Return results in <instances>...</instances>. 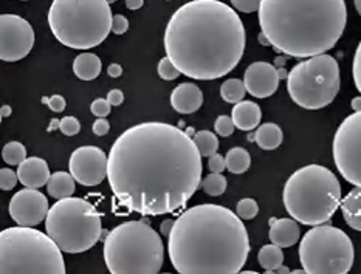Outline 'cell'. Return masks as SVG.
<instances>
[{"instance_id":"cell-10","label":"cell","mask_w":361,"mask_h":274,"mask_svg":"<svg viewBox=\"0 0 361 274\" xmlns=\"http://www.w3.org/2000/svg\"><path fill=\"white\" fill-rule=\"evenodd\" d=\"M287 90L293 103L309 111L327 107L340 92V66L327 53L296 64L288 72Z\"/></svg>"},{"instance_id":"cell-56","label":"cell","mask_w":361,"mask_h":274,"mask_svg":"<svg viewBox=\"0 0 361 274\" xmlns=\"http://www.w3.org/2000/svg\"><path fill=\"white\" fill-rule=\"evenodd\" d=\"M107 2H109V4H111V5H112V4H115V2H116V0H107Z\"/></svg>"},{"instance_id":"cell-19","label":"cell","mask_w":361,"mask_h":274,"mask_svg":"<svg viewBox=\"0 0 361 274\" xmlns=\"http://www.w3.org/2000/svg\"><path fill=\"white\" fill-rule=\"evenodd\" d=\"M300 226L296 220L292 218H276L270 225V240L271 244L278 245L281 248H290L293 247L298 240H300Z\"/></svg>"},{"instance_id":"cell-13","label":"cell","mask_w":361,"mask_h":274,"mask_svg":"<svg viewBox=\"0 0 361 274\" xmlns=\"http://www.w3.org/2000/svg\"><path fill=\"white\" fill-rule=\"evenodd\" d=\"M35 45V31L18 14L0 15V59L16 62L28 56Z\"/></svg>"},{"instance_id":"cell-20","label":"cell","mask_w":361,"mask_h":274,"mask_svg":"<svg viewBox=\"0 0 361 274\" xmlns=\"http://www.w3.org/2000/svg\"><path fill=\"white\" fill-rule=\"evenodd\" d=\"M231 118L238 129L248 132L259 126V123L262 120V111L253 101H240L234 106Z\"/></svg>"},{"instance_id":"cell-49","label":"cell","mask_w":361,"mask_h":274,"mask_svg":"<svg viewBox=\"0 0 361 274\" xmlns=\"http://www.w3.org/2000/svg\"><path fill=\"white\" fill-rule=\"evenodd\" d=\"M259 42H261L262 45H271L270 44V41H269V37H267L262 31H261V35H259Z\"/></svg>"},{"instance_id":"cell-11","label":"cell","mask_w":361,"mask_h":274,"mask_svg":"<svg viewBox=\"0 0 361 274\" xmlns=\"http://www.w3.org/2000/svg\"><path fill=\"white\" fill-rule=\"evenodd\" d=\"M355 249L350 237L331 225H317L305 232L300 245V261L309 274H348Z\"/></svg>"},{"instance_id":"cell-45","label":"cell","mask_w":361,"mask_h":274,"mask_svg":"<svg viewBox=\"0 0 361 274\" xmlns=\"http://www.w3.org/2000/svg\"><path fill=\"white\" fill-rule=\"evenodd\" d=\"M107 73L111 77H120L123 75V67L120 64H111L107 68Z\"/></svg>"},{"instance_id":"cell-8","label":"cell","mask_w":361,"mask_h":274,"mask_svg":"<svg viewBox=\"0 0 361 274\" xmlns=\"http://www.w3.org/2000/svg\"><path fill=\"white\" fill-rule=\"evenodd\" d=\"M0 273L64 274L62 249L49 234L31 226L4 230L0 232Z\"/></svg>"},{"instance_id":"cell-5","label":"cell","mask_w":361,"mask_h":274,"mask_svg":"<svg viewBox=\"0 0 361 274\" xmlns=\"http://www.w3.org/2000/svg\"><path fill=\"white\" fill-rule=\"evenodd\" d=\"M282 200L296 222L309 226L323 225L341 205V185L331 169L309 164L288 177Z\"/></svg>"},{"instance_id":"cell-2","label":"cell","mask_w":361,"mask_h":274,"mask_svg":"<svg viewBox=\"0 0 361 274\" xmlns=\"http://www.w3.org/2000/svg\"><path fill=\"white\" fill-rule=\"evenodd\" d=\"M239 14L219 0H191L172 14L164 30L166 56L182 75L213 81L233 72L245 51Z\"/></svg>"},{"instance_id":"cell-3","label":"cell","mask_w":361,"mask_h":274,"mask_svg":"<svg viewBox=\"0 0 361 274\" xmlns=\"http://www.w3.org/2000/svg\"><path fill=\"white\" fill-rule=\"evenodd\" d=\"M168 239L171 263L180 274H236L250 254L242 218L213 203L186 209Z\"/></svg>"},{"instance_id":"cell-28","label":"cell","mask_w":361,"mask_h":274,"mask_svg":"<svg viewBox=\"0 0 361 274\" xmlns=\"http://www.w3.org/2000/svg\"><path fill=\"white\" fill-rule=\"evenodd\" d=\"M194 143L197 146L202 156L214 155L219 151V138L209 130H200L194 135Z\"/></svg>"},{"instance_id":"cell-1","label":"cell","mask_w":361,"mask_h":274,"mask_svg":"<svg viewBox=\"0 0 361 274\" xmlns=\"http://www.w3.org/2000/svg\"><path fill=\"white\" fill-rule=\"evenodd\" d=\"M107 180L116 201L133 213H176L202 185V155L182 127L141 123L115 139Z\"/></svg>"},{"instance_id":"cell-35","label":"cell","mask_w":361,"mask_h":274,"mask_svg":"<svg viewBox=\"0 0 361 274\" xmlns=\"http://www.w3.org/2000/svg\"><path fill=\"white\" fill-rule=\"evenodd\" d=\"M18 182H19L18 172H14L8 168L0 169V189L11 191L13 187L18 185Z\"/></svg>"},{"instance_id":"cell-30","label":"cell","mask_w":361,"mask_h":274,"mask_svg":"<svg viewBox=\"0 0 361 274\" xmlns=\"http://www.w3.org/2000/svg\"><path fill=\"white\" fill-rule=\"evenodd\" d=\"M202 189L208 195L213 197H219L226 191V178L221 174V172H211L209 175L202 182Z\"/></svg>"},{"instance_id":"cell-34","label":"cell","mask_w":361,"mask_h":274,"mask_svg":"<svg viewBox=\"0 0 361 274\" xmlns=\"http://www.w3.org/2000/svg\"><path fill=\"white\" fill-rule=\"evenodd\" d=\"M234 127H236V124H234L233 118L228 115H221L214 123V129H216V134L221 135V137H230L233 135Z\"/></svg>"},{"instance_id":"cell-23","label":"cell","mask_w":361,"mask_h":274,"mask_svg":"<svg viewBox=\"0 0 361 274\" xmlns=\"http://www.w3.org/2000/svg\"><path fill=\"white\" fill-rule=\"evenodd\" d=\"M101 59L93 53H81L73 61V73L82 81L97 80L101 73Z\"/></svg>"},{"instance_id":"cell-55","label":"cell","mask_w":361,"mask_h":274,"mask_svg":"<svg viewBox=\"0 0 361 274\" xmlns=\"http://www.w3.org/2000/svg\"><path fill=\"white\" fill-rule=\"evenodd\" d=\"M293 274H301V273H305V270L302 268V270H295V271H292Z\"/></svg>"},{"instance_id":"cell-47","label":"cell","mask_w":361,"mask_h":274,"mask_svg":"<svg viewBox=\"0 0 361 274\" xmlns=\"http://www.w3.org/2000/svg\"><path fill=\"white\" fill-rule=\"evenodd\" d=\"M350 106H352V111L360 112V111H361V96H357V98L352 99Z\"/></svg>"},{"instance_id":"cell-26","label":"cell","mask_w":361,"mask_h":274,"mask_svg":"<svg viewBox=\"0 0 361 274\" xmlns=\"http://www.w3.org/2000/svg\"><path fill=\"white\" fill-rule=\"evenodd\" d=\"M226 161V169H228L231 174H243L250 169L251 164V156L247 149L243 147H233L225 155Z\"/></svg>"},{"instance_id":"cell-31","label":"cell","mask_w":361,"mask_h":274,"mask_svg":"<svg viewBox=\"0 0 361 274\" xmlns=\"http://www.w3.org/2000/svg\"><path fill=\"white\" fill-rule=\"evenodd\" d=\"M157 72H159V76L164 81H174L180 75H182V72H180L178 67L171 61L169 56L160 59Z\"/></svg>"},{"instance_id":"cell-15","label":"cell","mask_w":361,"mask_h":274,"mask_svg":"<svg viewBox=\"0 0 361 274\" xmlns=\"http://www.w3.org/2000/svg\"><path fill=\"white\" fill-rule=\"evenodd\" d=\"M8 209H10V216L16 223L35 228L49 216L50 206L49 200L41 191L35 189V187H25V189L14 194Z\"/></svg>"},{"instance_id":"cell-37","label":"cell","mask_w":361,"mask_h":274,"mask_svg":"<svg viewBox=\"0 0 361 274\" xmlns=\"http://www.w3.org/2000/svg\"><path fill=\"white\" fill-rule=\"evenodd\" d=\"M90 111L93 115L98 116V118H106V116L112 111V104L104 98H98L92 103Z\"/></svg>"},{"instance_id":"cell-14","label":"cell","mask_w":361,"mask_h":274,"mask_svg":"<svg viewBox=\"0 0 361 274\" xmlns=\"http://www.w3.org/2000/svg\"><path fill=\"white\" fill-rule=\"evenodd\" d=\"M109 156L97 146L78 147L70 156V174L82 186H98L107 175Z\"/></svg>"},{"instance_id":"cell-29","label":"cell","mask_w":361,"mask_h":274,"mask_svg":"<svg viewBox=\"0 0 361 274\" xmlns=\"http://www.w3.org/2000/svg\"><path fill=\"white\" fill-rule=\"evenodd\" d=\"M2 158L5 163L11 164V166H19L27 158V149L19 141H11V143L5 144L2 151Z\"/></svg>"},{"instance_id":"cell-9","label":"cell","mask_w":361,"mask_h":274,"mask_svg":"<svg viewBox=\"0 0 361 274\" xmlns=\"http://www.w3.org/2000/svg\"><path fill=\"white\" fill-rule=\"evenodd\" d=\"M47 234L64 253L78 254L95 247L103 237L101 216L84 199H59L45 218Z\"/></svg>"},{"instance_id":"cell-41","label":"cell","mask_w":361,"mask_h":274,"mask_svg":"<svg viewBox=\"0 0 361 274\" xmlns=\"http://www.w3.org/2000/svg\"><path fill=\"white\" fill-rule=\"evenodd\" d=\"M208 168L211 172H224L226 169V161H225V156H222L221 154H214L209 156L208 160Z\"/></svg>"},{"instance_id":"cell-16","label":"cell","mask_w":361,"mask_h":274,"mask_svg":"<svg viewBox=\"0 0 361 274\" xmlns=\"http://www.w3.org/2000/svg\"><path fill=\"white\" fill-rule=\"evenodd\" d=\"M278 68L269 62L257 61L248 66L243 75V84L251 96L264 99L271 96L279 85Z\"/></svg>"},{"instance_id":"cell-18","label":"cell","mask_w":361,"mask_h":274,"mask_svg":"<svg viewBox=\"0 0 361 274\" xmlns=\"http://www.w3.org/2000/svg\"><path fill=\"white\" fill-rule=\"evenodd\" d=\"M203 104L202 90L191 82L180 84L171 93V106L176 112L190 115L197 112Z\"/></svg>"},{"instance_id":"cell-27","label":"cell","mask_w":361,"mask_h":274,"mask_svg":"<svg viewBox=\"0 0 361 274\" xmlns=\"http://www.w3.org/2000/svg\"><path fill=\"white\" fill-rule=\"evenodd\" d=\"M247 87L240 80H226L221 85V96L225 103L238 104L245 98Z\"/></svg>"},{"instance_id":"cell-48","label":"cell","mask_w":361,"mask_h":274,"mask_svg":"<svg viewBox=\"0 0 361 274\" xmlns=\"http://www.w3.org/2000/svg\"><path fill=\"white\" fill-rule=\"evenodd\" d=\"M11 115V107L10 106H2V108H0V116H2V118H6V116H10Z\"/></svg>"},{"instance_id":"cell-4","label":"cell","mask_w":361,"mask_h":274,"mask_svg":"<svg viewBox=\"0 0 361 274\" xmlns=\"http://www.w3.org/2000/svg\"><path fill=\"white\" fill-rule=\"evenodd\" d=\"M348 23L344 0H262L259 25L271 46L292 58L332 50Z\"/></svg>"},{"instance_id":"cell-44","label":"cell","mask_w":361,"mask_h":274,"mask_svg":"<svg viewBox=\"0 0 361 274\" xmlns=\"http://www.w3.org/2000/svg\"><path fill=\"white\" fill-rule=\"evenodd\" d=\"M174 223H176V220H164V222L160 225V234H161V236L169 237V234H171L172 228H174Z\"/></svg>"},{"instance_id":"cell-21","label":"cell","mask_w":361,"mask_h":274,"mask_svg":"<svg viewBox=\"0 0 361 274\" xmlns=\"http://www.w3.org/2000/svg\"><path fill=\"white\" fill-rule=\"evenodd\" d=\"M341 213L352 230L361 231V186H355L341 200Z\"/></svg>"},{"instance_id":"cell-22","label":"cell","mask_w":361,"mask_h":274,"mask_svg":"<svg viewBox=\"0 0 361 274\" xmlns=\"http://www.w3.org/2000/svg\"><path fill=\"white\" fill-rule=\"evenodd\" d=\"M75 177L68 172H62L58 170L50 177L49 183H47V192H49L50 197L53 199H66V197H72L76 186H75Z\"/></svg>"},{"instance_id":"cell-40","label":"cell","mask_w":361,"mask_h":274,"mask_svg":"<svg viewBox=\"0 0 361 274\" xmlns=\"http://www.w3.org/2000/svg\"><path fill=\"white\" fill-rule=\"evenodd\" d=\"M128 30H129L128 18H124L123 14H115L112 20V33L120 36V35H124Z\"/></svg>"},{"instance_id":"cell-36","label":"cell","mask_w":361,"mask_h":274,"mask_svg":"<svg viewBox=\"0 0 361 274\" xmlns=\"http://www.w3.org/2000/svg\"><path fill=\"white\" fill-rule=\"evenodd\" d=\"M262 0H231V5L234 10L240 13H255L259 11V6H261Z\"/></svg>"},{"instance_id":"cell-53","label":"cell","mask_w":361,"mask_h":274,"mask_svg":"<svg viewBox=\"0 0 361 274\" xmlns=\"http://www.w3.org/2000/svg\"><path fill=\"white\" fill-rule=\"evenodd\" d=\"M276 273H292L287 267H284V265H281V267L276 270Z\"/></svg>"},{"instance_id":"cell-7","label":"cell","mask_w":361,"mask_h":274,"mask_svg":"<svg viewBox=\"0 0 361 274\" xmlns=\"http://www.w3.org/2000/svg\"><path fill=\"white\" fill-rule=\"evenodd\" d=\"M163 257L160 234L146 220L121 223L104 239V262L112 274H157Z\"/></svg>"},{"instance_id":"cell-51","label":"cell","mask_w":361,"mask_h":274,"mask_svg":"<svg viewBox=\"0 0 361 274\" xmlns=\"http://www.w3.org/2000/svg\"><path fill=\"white\" fill-rule=\"evenodd\" d=\"M286 61H287V58H276V66L282 67L286 64Z\"/></svg>"},{"instance_id":"cell-6","label":"cell","mask_w":361,"mask_h":274,"mask_svg":"<svg viewBox=\"0 0 361 274\" xmlns=\"http://www.w3.org/2000/svg\"><path fill=\"white\" fill-rule=\"evenodd\" d=\"M114 14L107 0H53L49 25L58 41L75 50L103 44L112 31Z\"/></svg>"},{"instance_id":"cell-43","label":"cell","mask_w":361,"mask_h":274,"mask_svg":"<svg viewBox=\"0 0 361 274\" xmlns=\"http://www.w3.org/2000/svg\"><path fill=\"white\" fill-rule=\"evenodd\" d=\"M107 101H109V103H111L112 106L118 107V106H121V104H123V101H124V93H123L120 89H114V90L109 92Z\"/></svg>"},{"instance_id":"cell-33","label":"cell","mask_w":361,"mask_h":274,"mask_svg":"<svg viewBox=\"0 0 361 274\" xmlns=\"http://www.w3.org/2000/svg\"><path fill=\"white\" fill-rule=\"evenodd\" d=\"M59 130L64 134L66 137H75L80 134L81 130V123L75 116H64L59 121Z\"/></svg>"},{"instance_id":"cell-50","label":"cell","mask_w":361,"mask_h":274,"mask_svg":"<svg viewBox=\"0 0 361 274\" xmlns=\"http://www.w3.org/2000/svg\"><path fill=\"white\" fill-rule=\"evenodd\" d=\"M278 75H279V77H281V80H287V77H288V72H287V70L286 68H278Z\"/></svg>"},{"instance_id":"cell-39","label":"cell","mask_w":361,"mask_h":274,"mask_svg":"<svg viewBox=\"0 0 361 274\" xmlns=\"http://www.w3.org/2000/svg\"><path fill=\"white\" fill-rule=\"evenodd\" d=\"M42 104H47L50 107V111L51 112H56V113H61V112H64V108H66V106H67V103H66V99L62 98L61 95H53V96H50V98H42Z\"/></svg>"},{"instance_id":"cell-24","label":"cell","mask_w":361,"mask_h":274,"mask_svg":"<svg viewBox=\"0 0 361 274\" xmlns=\"http://www.w3.org/2000/svg\"><path fill=\"white\" fill-rule=\"evenodd\" d=\"M256 144L264 149V151H274L278 149L282 141H284V134L282 129L274 123H265L262 126H259L255 134Z\"/></svg>"},{"instance_id":"cell-46","label":"cell","mask_w":361,"mask_h":274,"mask_svg":"<svg viewBox=\"0 0 361 274\" xmlns=\"http://www.w3.org/2000/svg\"><path fill=\"white\" fill-rule=\"evenodd\" d=\"M145 0H126V6L129 8V10H140L141 6H143Z\"/></svg>"},{"instance_id":"cell-25","label":"cell","mask_w":361,"mask_h":274,"mask_svg":"<svg viewBox=\"0 0 361 274\" xmlns=\"http://www.w3.org/2000/svg\"><path fill=\"white\" fill-rule=\"evenodd\" d=\"M257 261L267 273H276V270L284 263V253H282V248L278 245H265L259 251Z\"/></svg>"},{"instance_id":"cell-32","label":"cell","mask_w":361,"mask_h":274,"mask_svg":"<svg viewBox=\"0 0 361 274\" xmlns=\"http://www.w3.org/2000/svg\"><path fill=\"white\" fill-rule=\"evenodd\" d=\"M259 213V205L255 199H242L238 201L236 214L242 218V220H251Z\"/></svg>"},{"instance_id":"cell-12","label":"cell","mask_w":361,"mask_h":274,"mask_svg":"<svg viewBox=\"0 0 361 274\" xmlns=\"http://www.w3.org/2000/svg\"><path fill=\"white\" fill-rule=\"evenodd\" d=\"M332 152L344 180L361 186V111L349 115L336 129Z\"/></svg>"},{"instance_id":"cell-52","label":"cell","mask_w":361,"mask_h":274,"mask_svg":"<svg viewBox=\"0 0 361 274\" xmlns=\"http://www.w3.org/2000/svg\"><path fill=\"white\" fill-rule=\"evenodd\" d=\"M354 5H355V10L358 11V14L361 15V0H354Z\"/></svg>"},{"instance_id":"cell-42","label":"cell","mask_w":361,"mask_h":274,"mask_svg":"<svg viewBox=\"0 0 361 274\" xmlns=\"http://www.w3.org/2000/svg\"><path fill=\"white\" fill-rule=\"evenodd\" d=\"M92 130L95 135L104 137V135H107V132L111 130V124H109V121L106 118H98L95 123H93Z\"/></svg>"},{"instance_id":"cell-17","label":"cell","mask_w":361,"mask_h":274,"mask_svg":"<svg viewBox=\"0 0 361 274\" xmlns=\"http://www.w3.org/2000/svg\"><path fill=\"white\" fill-rule=\"evenodd\" d=\"M18 175L23 186L35 187V189L45 186L51 177L49 164L39 156H30V158L23 160L18 166Z\"/></svg>"},{"instance_id":"cell-54","label":"cell","mask_w":361,"mask_h":274,"mask_svg":"<svg viewBox=\"0 0 361 274\" xmlns=\"http://www.w3.org/2000/svg\"><path fill=\"white\" fill-rule=\"evenodd\" d=\"M51 123H53V124L49 127V130H53L54 127H59V121H58V120H51Z\"/></svg>"},{"instance_id":"cell-38","label":"cell","mask_w":361,"mask_h":274,"mask_svg":"<svg viewBox=\"0 0 361 274\" xmlns=\"http://www.w3.org/2000/svg\"><path fill=\"white\" fill-rule=\"evenodd\" d=\"M352 75H354V82L357 90L361 93V41L357 46L354 54V64H352Z\"/></svg>"}]
</instances>
